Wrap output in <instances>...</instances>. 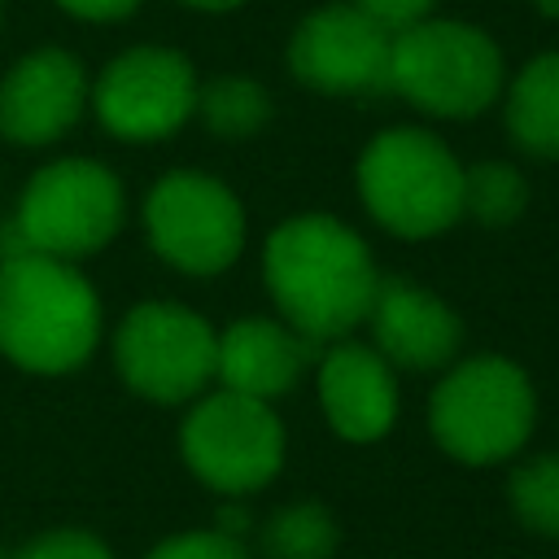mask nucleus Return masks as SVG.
Returning a JSON list of instances; mask_svg holds the SVG:
<instances>
[{"mask_svg":"<svg viewBox=\"0 0 559 559\" xmlns=\"http://www.w3.org/2000/svg\"><path fill=\"white\" fill-rule=\"evenodd\" d=\"M319 402L341 437L376 441L397 415L393 367L367 345H336L319 362Z\"/></svg>","mask_w":559,"mask_h":559,"instance_id":"obj_14","label":"nucleus"},{"mask_svg":"<svg viewBox=\"0 0 559 559\" xmlns=\"http://www.w3.org/2000/svg\"><path fill=\"white\" fill-rule=\"evenodd\" d=\"M0 559H13V555H4V550H0Z\"/></svg>","mask_w":559,"mask_h":559,"instance_id":"obj_27","label":"nucleus"},{"mask_svg":"<svg viewBox=\"0 0 559 559\" xmlns=\"http://www.w3.org/2000/svg\"><path fill=\"white\" fill-rule=\"evenodd\" d=\"M144 227L153 249L192 275H214L236 262L245 245L240 201L210 175L175 170L144 201Z\"/></svg>","mask_w":559,"mask_h":559,"instance_id":"obj_9","label":"nucleus"},{"mask_svg":"<svg viewBox=\"0 0 559 559\" xmlns=\"http://www.w3.org/2000/svg\"><path fill=\"white\" fill-rule=\"evenodd\" d=\"M288 70L332 96L393 92V31L354 4H323L293 31Z\"/></svg>","mask_w":559,"mask_h":559,"instance_id":"obj_10","label":"nucleus"},{"mask_svg":"<svg viewBox=\"0 0 559 559\" xmlns=\"http://www.w3.org/2000/svg\"><path fill=\"white\" fill-rule=\"evenodd\" d=\"M367 319L376 328L380 358L411 367V371H428V367L450 362L459 341H463L454 310L406 280H380Z\"/></svg>","mask_w":559,"mask_h":559,"instance_id":"obj_13","label":"nucleus"},{"mask_svg":"<svg viewBox=\"0 0 559 559\" xmlns=\"http://www.w3.org/2000/svg\"><path fill=\"white\" fill-rule=\"evenodd\" d=\"M262 542H266L271 559H328L336 546V524L323 507L297 502L266 520Z\"/></svg>","mask_w":559,"mask_h":559,"instance_id":"obj_19","label":"nucleus"},{"mask_svg":"<svg viewBox=\"0 0 559 559\" xmlns=\"http://www.w3.org/2000/svg\"><path fill=\"white\" fill-rule=\"evenodd\" d=\"M148 559H249L231 533H183L162 542Z\"/></svg>","mask_w":559,"mask_h":559,"instance_id":"obj_22","label":"nucleus"},{"mask_svg":"<svg viewBox=\"0 0 559 559\" xmlns=\"http://www.w3.org/2000/svg\"><path fill=\"white\" fill-rule=\"evenodd\" d=\"M266 280L275 306L306 341H328L362 323L380 288L358 231L328 214L288 218L266 240Z\"/></svg>","mask_w":559,"mask_h":559,"instance_id":"obj_1","label":"nucleus"},{"mask_svg":"<svg viewBox=\"0 0 559 559\" xmlns=\"http://www.w3.org/2000/svg\"><path fill=\"white\" fill-rule=\"evenodd\" d=\"M179 445L205 485L223 493H249L280 472L284 428L262 397L223 389L183 419Z\"/></svg>","mask_w":559,"mask_h":559,"instance_id":"obj_8","label":"nucleus"},{"mask_svg":"<svg viewBox=\"0 0 559 559\" xmlns=\"http://www.w3.org/2000/svg\"><path fill=\"white\" fill-rule=\"evenodd\" d=\"M537 9H546V13H559V0H533Z\"/></svg>","mask_w":559,"mask_h":559,"instance_id":"obj_26","label":"nucleus"},{"mask_svg":"<svg viewBox=\"0 0 559 559\" xmlns=\"http://www.w3.org/2000/svg\"><path fill=\"white\" fill-rule=\"evenodd\" d=\"M432 437L463 463H498L528 441L533 384L507 358H472L454 367L428 402Z\"/></svg>","mask_w":559,"mask_h":559,"instance_id":"obj_6","label":"nucleus"},{"mask_svg":"<svg viewBox=\"0 0 559 559\" xmlns=\"http://www.w3.org/2000/svg\"><path fill=\"white\" fill-rule=\"evenodd\" d=\"M524 205H528V183L515 166L480 162V166L463 170V214H472L489 227H507L524 214Z\"/></svg>","mask_w":559,"mask_h":559,"instance_id":"obj_18","label":"nucleus"},{"mask_svg":"<svg viewBox=\"0 0 559 559\" xmlns=\"http://www.w3.org/2000/svg\"><path fill=\"white\" fill-rule=\"evenodd\" d=\"M197 109H201L205 127L214 135H227V140L253 135L271 118L266 92L253 79H245V74H223V79L197 87Z\"/></svg>","mask_w":559,"mask_h":559,"instance_id":"obj_17","label":"nucleus"},{"mask_svg":"<svg viewBox=\"0 0 559 559\" xmlns=\"http://www.w3.org/2000/svg\"><path fill=\"white\" fill-rule=\"evenodd\" d=\"M122 223V188L118 179L87 157H66L44 166L17 205V218L0 231V258L13 253H48V258H83L109 245Z\"/></svg>","mask_w":559,"mask_h":559,"instance_id":"obj_4","label":"nucleus"},{"mask_svg":"<svg viewBox=\"0 0 559 559\" xmlns=\"http://www.w3.org/2000/svg\"><path fill=\"white\" fill-rule=\"evenodd\" d=\"M511 502L528 528L559 533V454H542L511 476Z\"/></svg>","mask_w":559,"mask_h":559,"instance_id":"obj_20","label":"nucleus"},{"mask_svg":"<svg viewBox=\"0 0 559 559\" xmlns=\"http://www.w3.org/2000/svg\"><path fill=\"white\" fill-rule=\"evenodd\" d=\"M183 4H192V9H210V13H223V9H236L240 0H183Z\"/></svg>","mask_w":559,"mask_h":559,"instance_id":"obj_25","label":"nucleus"},{"mask_svg":"<svg viewBox=\"0 0 559 559\" xmlns=\"http://www.w3.org/2000/svg\"><path fill=\"white\" fill-rule=\"evenodd\" d=\"M362 205L397 236H437L463 214V166L454 153L415 127L384 131L358 157Z\"/></svg>","mask_w":559,"mask_h":559,"instance_id":"obj_3","label":"nucleus"},{"mask_svg":"<svg viewBox=\"0 0 559 559\" xmlns=\"http://www.w3.org/2000/svg\"><path fill=\"white\" fill-rule=\"evenodd\" d=\"M393 92L437 118H472L502 92V52L463 22L424 17L393 35Z\"/></svg>","mask_w":559,"mask_h":559,"instance_id":"obj_5","label":"nucleus"},{"mask_svg":"<svg viewBox=\"0 0 559 559\" xmlns=\"http://www.w3.org/2000/svg\"><path fill=\"white\" fill-rule=\"evenodd\" d=\"M310 345L314 341H306L301 332L280 328L271 319H240L218 336V371L214 376L223 380V389L266 402L301 376Z\"/></svg>","mask_w":559,"mask_h":559,"instance_id":"obj_15","label":"nucleus"},{"mask_svg":"<svg viewBox=\"0 0 559 559\" xmlns=\"http://www.w3.org/2000/svg\"><path fill=\"white\" fill-rule=\"evenodd\" d=\"M349 4L362 9L367 17H376L384 31L402 35V31H411L415 22H424V17L432 13L437 0H349Z\"/></svg>","mask_w":559,"mask_h":559,"instance_id":"obj_23","label":"nucleus"},{"mask_svg":"<svg viewBox=\"0 0 559 559\" xmlns=\"http://www.w3.org/2000/svg\"><path fill=\"white\" fill-rule=\"evenodd\" d=\"M13 559H114V555H109L105 542H96L92 533L57 528V533H44V537H35L31 546H22Z\"/></svg>","mask_w":559,"mask_h":559,"instance_id":"obj_21","label":"nucleus"},{"mask_svg":"<svg viewBox=\"0 0 559 559\" xmlns=\"http://www.w3.org/2000/svg\"><path fill=\"white\" fill-rule=\"evenodd\" d=\"M507 127L520 148L559 157V52H546L520 70L507 96Z\"/></svg>","mask_w":559,"mask_h":559,"instance_id":"obj_16","label":"nucleus"},{"mask_svg":"<svg viewBox=\"0 0 559 559\" xmlns=\"http://www.w3.org/2000/svg\"><path fill=\"white\" fill-rule=\"evenodd\" d=\"M197 109L192 66L175 48H131L96 79V114L122 140H162Z\"/></svg>","mask_w":559,"mask_h":559,"instance_id":"obj_11","label":"nucleus"},{"mask_svg":"<svg viewBox=\"0 0 559 559\" xmlns=\"http://www.w3.org/2000/svg\"><path fill=\"white\" fill-rule=\"evenodd\" d=\"M100 336L92 284L61 258H0V349L26 371H70Z\"/></svg>","mask_w":559,"mask_h":559,"instance_id":"obj_2","label":"nucleus"},{"mask_svg":"<svg viewBox=\"0 0 559 559\" xmlns=\"http://www.w3.org/2000/svg\"><path fill=\"white\" fill-rule=\"evenodd\" d=\"M114 358L135 393L153 402H183L214 380L218 336L188 306L144 301L122 319Z\"/></svg>","mask_w":559,"mask_h":559,"instance_id":"obj_7","label":"nucleus"},{"mask_svg":"<svg viewBox=\"0 0 559 559\" xmlns=\"http://www.w3.org/2000/svg\"><path fill=\"white\" fill-rule=\"evenodd\" d=\"M83 100V66L66 48H35L0 83V135L13 144H48L74 127Z\"/></svg>","mask_w":559,"mask_h":559,"instance_id":"obj_12","label":"nucleus"},{"mask_svg":"<svg viewBox=\"0 0 559 559\" xmlns=\"http://www.w3.org/2000/svg\"><path fill=\"white\" fill-rule=\"evenodd\" d=\"M57 4L87 22H114V17H127L140 0H57Z\"/></svg>","mask_w":559,"mask_h":559,"instance_id":"obj_24","label":"nucleus"}]
</instances>
